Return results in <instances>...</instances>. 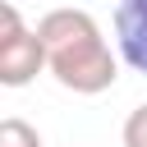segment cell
I'll return each mask as SVG.
<instances>
[{"label":"cell","mask_w":147,"mask_h":147,"mask_svg":"<svg viewBox=\"0 0 147 147\" xmlns=\"http://www.w3.org/2000/svg\"><path fill=\"white\" fill-rule=\"evenodd\" d=\"M115 41H119V60L147 78V0L115 5Z\"/></svg>","instance_id":"3"},{"label":"cell","mask_w":147,"mask_h":147,"mask_svg":"<svg viewBox=\"0 0 147 147\" xmlns=\"http://www.w3.org/2000/svg\"><path fill=\"white\" fill-rule=\"evenodd\" d=\"M41 41H46V74H55L60 87L78 92V96H96L106 87H115L119 78V60L101 32V23L87 9H51L37 23Z\"/></svg>","instance_id":"1"},{"label":"cell","mask_w":147,"mask_h":147,"mask_svg":"<svg viewBox=\"0 0 147 147\" xmlns=\"http://www.w3.org/2000/svg\"><path fill=\"white\" fill-rule=\"evenodd\" d=\"M41 69H46L41 32L28 28L14 5H0V83L5 87H28Z\"/></svg>","instance_id":"2"},{"label":"cell","mask_w":147,"mask_h":147,"mask_svg":"<svg viewBox=\"0 0 147 147\" xmlns=\"http://www.w3.org/2000/svg\"><path fill=\"white\" fill-rule=\"evenodd\" d=\"M0 147H41V133H37L28 119L9 115V119L0 124Z\"/></svg>","instance_id":"4"},{"label":"cell","mask_w":147,"mask_h":147,"mask_svg":"<svg viewBox=\"0 0 147 147\" xmlns=\"http://www.w3.org/2000/svg\"><path fill=\"white\" fill-rule=\"evenodd\" d=\"M119 142L124 147H147V106H133L124 129H119Z\"/></svg>","instance_id":"5"}]
</instances>
